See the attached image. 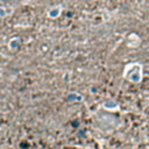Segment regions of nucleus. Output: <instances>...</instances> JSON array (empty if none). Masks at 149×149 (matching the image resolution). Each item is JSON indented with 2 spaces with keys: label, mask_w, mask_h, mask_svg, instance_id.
Listing matches in <instances>:
<instances>
[{
  "label": "nucleus",
  "mask_w": 149,
  "mask_h": 149,
  "mask_svg": "<svg viewBox=\"0 0 149 149\" xmlns=\"http://www.w3.org/2000/svg\"><path fill=\"white\" fill-rule=\"evenodd\" d=\"M123 77L132 83H141L143 78V66L139 62L128 63L123 69Z\"/></svg>",
  "instance_id": "nucleus-1"
},
{
  "label": "nucleus",
  "mask_w": 149,
  "mask_h": 149,
  "mask_svg": "<svg viewBox=\"0 0 149 149\" xmlns=\"http://www.w3.org/2000/svg\"><path fill=\"white\" fill-rule=\"evenodd\" d=\"M140 43H141V38H140V36L137 34L132 33V34L128 35V37H127V45L129 48H136V47L140 45Z\"/></svg>",
  "instance_id": "nucleus-2"
},
{
  "label": "nucleus",
  "mask_w": 149,
  "mask_h": 149,
  "mask_svg": "<svg viewBox=\"0 0 149 149\" xmlns=\"http://www.w3.org/2000/svg\"><path fill=\"white\" fill-rule=\"evenodd\" d=\"M62 12H63V7L61 5H56V6H52L51 8L48 9V16L50 19H57L61 16Z\"/></svg>",
  "instance_id": "nucleus-3"
},
{
  "label": "nucleus",
  "mask_w": 149,
  "mask_h": 149,
  "mask_svg": "<svg viewBox=\"0 0 149 149\" xmlns=\"http://www.w3.org/2000/svg\"><path fill=\"white\" fill-rule=\"evenodd\" d=\"M102 108L104 109H107V111H116V109H119V104H118V101H115L113 99L106 100L102 104Z\"/></svg>",
  "instance_id": "nucleus-4"
},
{
  "label": "nucleus",
  "mask_w": 149,
  "mask_h": 149,
  "mask_svg": "<svg viewBox=\"0 0 149 149\" xmlns=\"http://www.w3.org/2000/svg\"><path fill=\"white\" fill-rule=\"evenodd\" d=\"M20 43H21V38H20V37H13V38H10L9 42H8V48H9V50H12V51L16 50V49L20 47Z\"/></svg>",
  "instance_id": "nucleus-5"
},
{
  "label": "nucleus",
  "mask_w": 149,
  "mask_h": 149,
  "mask_svg": "<svg viewBox=\"0 0 149 149\" xmlns=\"http://www.w3.org/2000/svg\"><path fill=\"white\" fill-rule=\"evenodd\" d=\"M68 100H69L70 102H77V101L83 100V97H81L80 94L76 93V92H72V93H70V94L68 95Z\"/></svg>",
  "instance_id": "nucleus-6"
},
{
  "label": "nucleus",
  "mask_w": 149,
  "mask_h": 149,
  "mask_svg": "<svg viewBox=\"0 0 149 149\" xmlns=\"http://www.w3.org/2000/svg\"><path fill=\"white\" fill-rule=\"evenodd\" d=\"M6 15H7V10H6V8L2 7V6H0V19H1V17H5Z\"/></svg>",
  "instance_id": "nucleus-7"
}]
</instances>
